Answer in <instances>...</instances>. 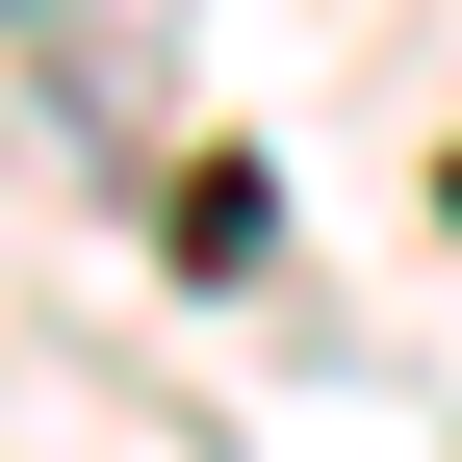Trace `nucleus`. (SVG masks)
Segmentation results:
<instances>
[{
    "label": "nucleus",
    "mask_w": 462,
    "mask_h": 462,
    "mask_svg": "<svg viewBox=\"0 0 462 462\" xmlns=\"http://www.w3.org/2000/svg\"><path fill=\"white\" fill-rule=\"evenodd\" d=\"M0 26H26V0H0Z\"/></svg>",
    "instance_id": "nucleus-1"
}]
</instances>
